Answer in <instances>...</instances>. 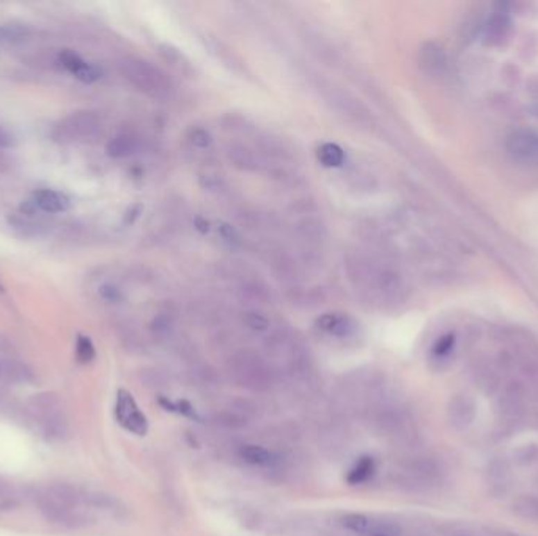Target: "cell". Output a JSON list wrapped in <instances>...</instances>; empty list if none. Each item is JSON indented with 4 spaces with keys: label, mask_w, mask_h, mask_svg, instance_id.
<instances>
[{
    "label": "cell",
    "mask_w": 538,
    "mask_h": 536,
    "mask_svg": "<svg viewBox=\"0 0 538 536\" xmlns=\"http://www.w3.org/2000/svg\"><path fill=\"white\" fill-rule=\"evenodd\" d=\"M58 60H60V63L63 65L65 68H67L71 74H78L79 71L85 67V65L88 62H85L84 58H82L79 53H76L74 51L71 49H65L62 51L60 53H58Z\"/></svg>",
    "instance_id": "31"
},
{
    "label": "cell",
    "mask_w": 538,
    "mask_h": 536,
    "mask_svg": "<svg viewBox=\"0 0 538 536\" xmlns=\"http://www.w3.org/2000/svg\"><path fill=\"white\" fill-rule=\"evenodd\" d=\"M477 415V404L474 398L458 393L453 395L447 404V420L458 431H464L474 423Z\"/></svg>",
    "instance_id": "11"
},
{
    "label": "cell",
    "mask_w": 538,
    "mask_h": 536,
    "mask_svg": "<svg viewBox=\"0 0 538 536\" xmlns=\"http://www.w3.org/2000/svg\"><path fill=\"white\" fill-rule=\"evenodd\" d=\"M508 28V22L504 16H496L493 17L491 21H489L488 27H487V33H485V38H488V41H493L494 40H501L502 37H505V32Z\"/></svg>",
    "instance_id": "33"
},
{
    "label": "cell",
    "mask_w": 538,
    "mask_h": 536,
    "mask_svg": "<svg viewBox=\"0 0 538 536\" xmlns=\"http://www.w3.org/2000/svg\"><path fill=\"white\" fill-rule=\"evenodd\" d=\"M444 53L435 44H425L421 51V65L430 73H439L444 68Z\"/></svg>",
    "instance_id": "26"
},
{
    "label": "cell",
    "mask_w": 538,
    "mask_h": 536,
    "mask_svg": "<svg viewBox=\"0 0 538 536\" xmlns=\"http://www.w3.org/2000/svg\"><path fill=\"white\" fill-rule=\"evenodd\" d=\"M161 53H162V57L165 58V60H167L170 65H174L175 68L185 71V68L189 67V63H187L186 58L183 57V53L178 49H175V47H172V46L164 44L161 47Z\"/></svg>",
    "instance_id": "37"
},
{
    "label": "cell",
    "mask_w": 538,
    "mask_h": 536,
    "mask_svg": "<svg viewBox=\"0 0 538 536\" xmlns=\"http://www.w3.org/2000/svg\"><path fill=\"white\" fill-rule=\"evenodd\" d=\"M376 434L390 444L407 446L417 440V425L414 417L397 401L389 400L367 415Z\"/></svg>",
    "instance_id": "2"
},
{
    "label": "cell",
    "mask_w": 538,
    "mask_h": 536,
    "mask_svg": "<svg viewBox=\"0 0 538 536\" xmlns=\"http://www.w3.org/2000/svg\"><path fill=\"white\" fill-rule=\"evenodd\" d=\"M317 90L324 99V103L339 115H344L348 120L359 124L370 122V112L367 110V107L345 88L330 81L320 79L317 82Z\"/></svg>",
    "instance_id": "7"
},
{
    "label": "cell",
    "mask_w": 538,
    "mask_h": 536,
    "mask_svg": "<svg viewBox=\"0 0 538 536\" xmlns=\"http://www.w3.org/2000/svg\"><path fill=\"white\" fill-rule=\"evenodd\" d=\"M19 497L21 496L13 486L0 478V511L15 508V506L19 503Z\"/></svg>",
    "instance_id": "30"
},
{
    "label": "cell",
    "mask_w": 538,
    "mask_h": 536,
    "mask_svg": "<svg viewBox=\"0 0 538 536\" xmlns=\"http://www.w3.org/2000/svg\"><path fill=\"white\" fill-rule=\"evenodd\" d=\"M189 142H191L192 146L199 148V150H206L212 144V137L210 131L203 128H192L191 133H189Z\"/></svg>",
    "instance_id": "36"
},
{
    "label": "cell",
    "mask_w": 538,
    "mask_h": 536,
    "mask_svg": "<svg viewBox=\"0 0 538 536\" xmlns=\"http://www.w3.org/2000/svg\"><path fill=\"white\" fill-rule=\"evenodd\" d=\"M115 417L117 421L129 433L137 434V436H145L146 431H149L146 417L139 409L131 393L126 390H120L117 393Z\"/></svg>",
    "instance_id": "9"
},
{
    "label": "cell",
    "mask_w": 538,
    "mask_h": 536,
    "mask_svg": "<svg viewBox=\"0 0 538 536\" xmlns=\"http://www.w3.org/2000/svg\"><path fill=\"white\" fill-rule=\"evenodd\" d=\"M35 502H37L38 511L43 514L46 521L69 528L85 527L88 524V516L84 511L63 503L62 500H58L54 494H51L47 489L40 492Z\"/></svg>",
    "instance_id": "8"
},
{
    "label": "cell",
    "mask_w": 538,
    "mask_h": 536,
    "mask_svg": "<svg viewBox=\"0 0 538 536\" xmlns=\"http://www.w3.org/2000/svg\"><path fill=\"white\" fill-rule=\"evenodd\" d=\"M441 536H478L474 528L461 522L444 524L439 530Z\"/></svg>",
    "instance_id": "34"
},
{
    "label": "cell",
    "mask_w": 538,
    "mask_h": 536,
    "mask_svg": "<svg viewBox=\"0 0 538 536\" xmlns=\"http://www.w3.org/2000/svg\"><path fill=\"white\" fill-rule=\"evenodd\" d=\"M317 327L328 337L339 342H350L359 335V324L356 319L344 313H326L318 318Z\"/></svg>",
    "instance_id": "10"
},
{
    "label": "cell",
    "mask_w": 538,
    "mask_h": 536,
    "mask_svg": "<svg viewBox=\"0 0 538 536\" xmlns=\"http://www.w3.org/2000/svg\"><path fill=\"white\" fill-rule=\"evenodd\" d=\"M85 506L88 508H96L104 513H109L112 516H121L125 514V505L115 496H110L108 492L101 491H87L85 496Z\"/></svg>",
    "instance_id": "22"
},
{
    "label": "cell",
    "mask_w": 538,
    "mask_h": 536,
    "mask_svg": "<svg viewBox=\"0 0 538 536\" xmlns=\"http://www.w3.org/2000/svg\"><path fill=\"white\" fill-rule=\"evenodd\" d=\"M202 180H205V183H203V186L206 187V189H219V187H221V183H222V178H221V175H217V174H205L203 176H202Z\"/></svg>",
    "instance_id": "40"
},
{
    "label": "cell",
    "mask_w": 538,
    "mask_h": 536,
    "mask_svg": "<svg viewBox=\"0 0 538 536\" xmlns=\"http://www.w3.org/2000/svg\"><path fill=\"white\" fill-rule=\"evenodd\" d=\"M227 373L236 385L252 393L268 392L276 379V371L271 363L247 349L230 355Z\"/></svg>",
    "instance_id": "3"
},
{
    "label": "cell",
    "mask_w": 538,
    "mask_h": 536,
    "mask_svg": "<svg viewBox=\"0 0 538 536\" xmlns=\"http://www.w3.org/2000/svg\"><path fill=\"white\" fill-rule=\"evenodd\" d=\"M534 420H535V423H537V426H538V406L535 408V412H534Z\"/></svg>",
    "instance_id": "44"
},
{
    "label": "cell",
    "mask_w": 538,
    "mask_h": 536,
    "mask_svg": "<svg viewBox=\"0 0 538 536\" xmlns=\"http://www.w3.org/2000/svg\"><path fill=\"white\" fill-rule=\"evenodd\" d=\"M228 162L241 171H260L263 169V159L260 153L242 144H230L226 150Z\"/></svg>",
    "instance_id": "16"
},
{
    "label": "cell",
    "mask_w": 538,
    "mask_h": 536,
    "mask_svg": "<svg viewBox=\"0 0 538 536\" xmlns=\"http://www.w3.org/2000/svg\"><path fill=\"white\" fill-rule=\"evenodd\" d=\"M10 135L7 134V133H5V131L2 129V128H0V148H3V146H8L10 145Z\"/></svg>",
    "instance_id": "43"
},
{
    "label": "cell",
    "mask_w": 538,
    "mask_h": 536,
    "mask_svg": "<svg viewBox=\"0 0 538 536\" xmlns=\"http://www.w3.org/2000/svg\"><path fill=\"white\" fill-rule=\"evenodd\" d=\"M507 148L513 158L524 162H538V134L529 129H518L508 137Z\"/></svg>",
    "instance_id": "12"
},
{
    "label": "cell",
    "mask_w": 538,
    "mask_h": 536,
    "mask_svg": "<svg viewBox=\"0 0 538 536\" xmlns=\"http://www.w3.org/2000/svg\"><path fill=\"white\" fill-rule=\"evenodd\" d=\"M76 77H78V79L84 83H93V82H96L99 77H101V69H99L98 67H94V65H92V63H87L85 67L82 68L78 74H76Z\"/></svg>",
    "instance_id": "38"
},
{
    "label": "cell",
    "mask_w": 538,
    "mask_h": 536,
    "mask_svg": "<svg viewBox=\"0 0 538 536\" xmlns=\"http://www.w3.org/2000/svg\"><path fill=\"white\" fill-rule=\"evenodd\" d=\"M498 419L504 430H516L524 421L529 409V389L528 385L512 380L504 389L499 390L498 403Z\"/></svg>",
    "instance_id": "5"
},
{
    "label": "cell",
    "mask_w": 538,
    "mask_h": 536,
    "mask_svg": "<svg viewBox=\"0 0 538 536\" xmlns=\"http://www.w3.org/2000/svg\"><path fill=\"white\" fill-rule=\"evenodd\" d=\"M140 379L145 385L153 387V389H161V387L167 384L165 374L161 370H156V368H146V370H142Z\"/></svg>",
    "instance_id": "35"
},
{
    "label": "cell",
    "mask_w": 538,
    "mask_h": 536,
    "mask_svg": "<svg viewBox=\"0 0 538 536\" xmlns=\"http://www.w3.org/2000/svg\"><path fill=\"white\" fill-rule=\"evenodd\" d=\"M252 415L253 414L249 404L239 401L230 404L228 408L221 410L216 417V421L217 425L227 428V430H239V428H244L252 420Z\"/></svg>",
    "instance_id": "20"
},
{
    "label": "cell",
    "mask_w": 538,
    "mask_h": 536,
    "mask_svg": "<svg viewBox=\"0 0 538 536\" xmlns=\"http://www.w3.org/2000/svg\"><path fill=\"white\" fill-rule=\"evenodd\" d=\"M0 291H2V285H0Z\"/></svg>",
    "instance_id": "45"
},
{
    "label": "cell",
    "mask_w": 538,
    "mask_h": 536,
    "mask_svg": "<svg viewBox=\"0 0 538 536\" xmlns=\"http://www.w3.org/2000/svg\"><path fill=\"white\" fill-rule=\"evenodd\" d=\"M242 324L246 326V329H249L253 333L268 332L271 326L268 317L258 312V310H249V312L242 313Z\"/></svg>",
    "instance_id": "28"
},
{
    "label": "cell",
    "mask_w": 538,
    "mask_h": 536,
    "mask_svg": "<svg viewBox=\"0 0 538 536\" xmlns=\"http://www.w3.org/2000/svg\"><path fill=\"white\" fill-rule=\"evenodd\" d=\"M0 380L8 384L32 383L33 371L26 363L15 359L13 355L0 357Z\"/></svg>",
    "instance_id": "19"
},
{
    "label": "cell",
    "mask_w": 538,
    "mask_h": 536,
    "mask_svg": "<svg viewBox=\"0 0 538 536\" xmlns=\"http://www.w3.org/2000/svg\"><path fill=\"white\" fill-rule=\"evenodd\" d=\"M32 203L38 211L46 214H58L69 210L71 201L65 194L52 189H41L32 195Z\"/></svg>",
    "instance_id": "17"
},
{
    "label": "cell",
    "mask_w": 538,
    "mask_h": 536,
    "mask_svg": "<svg viewBox=\"0 0 538 536\" xmlns=\"http://www.w3.org/2000/svg\"><path fill=\"white\" fill-rule=\"evenodd\" d=\"M455 344H457V338H455L453 333H446V335L437 338V342L433 344L431 355H433V359L437 362L447 360L453 353Z\"/></svg>",
    "instance_id": "29"
},
{
    "label": "cell",
    "mask_w": 538,
    "mask_h": 536,
    "mask_svg": "<svg viewBox=\"0 0 538 536\" xmlns=\"http://www.w3.org/2000/svg\"><path fill=\"white\" fill-rule=\"evenodd\" d=\"M487 485L496 497L505 496L512 486V470L502 460H496L487 469Z\"/></svg>",
    "instance_id": "18"
},
{
    "label": "cell",
    "mask_w": 538,
    "mask_h": 536,
    "mask_svg": "<svg viewBox=\"0 0 538 536\" xmlns=\"http://www.w3.org/2000/svg\"><path fill=\"white\" fill-rule=\"evenodd\" d=\"M530 106L534 114L538 117V82L530 88Z\"/></svg>",
    "instance_id": "42"
},
{
    "label": "cell",
    "mask_w": 538,
    "mask_h": 536,
    "mask_svg": "<svg viewBox=\"0 0 538 536\" xmlns=\"http://www.w3.org/2000/svg\"><path fill=\"white\" fill-rule=\"evenodd\" d=\"M103 134L101 118L93 112H76L57 124L54 139L60 144H92Z\"/></svg>",
    "instance_id": "6"
},
{
    "label": "cell",
    "mask_w": 538,
    "mask_h": 536,
    "mask_svg": "<svg viewBox=\"0 0 538 536\" xmlns=\"http://www.w3.org/2000/svg\"><path fill=\"white\" fill-rule=\"evenodd\" d=\"M120 71L133 87L145 93L146 97L165 99L172 93V82L169 81L164 71L144 58L125 57L120 62Z\"/></svg>",
    "instance_id": "4"
},
{
    "label": "cell",
    "mask_w": 538,
    "mask_h": 536,
    "mask_svg": "<svg viewBox=\"0 0 538 536\" xmlns=\"http://www.w3.org/2000/svg\"><path fill=\"white\" fill-rule=\"evenodd\" d=\"M31 35V28L19 22H7L0 24V43L15 44L27 40Z\"/></svg>",
    "instance_id": "25"
},
{
    "label": "cell",
    "mask_w": 538,
    "mask_h": 536,
    "mask_svg": "<svg viewBox=\"0 0 538 536\" xmlns=\"http://www.w3.org/2000/svg\"><path fill=\"white\" fill-rule=\"evenodd\" d=\"M99 294H101L103 299L108 301V302H120L123 299L120 288H117L115 285H112V283L103 285V287L99 288Z\"/></svg>",
    "instance_id": "39"
},
{
    "label": "cell",
    "mask_w": 538,
    "mask_h": 536,
    "mask_svg": "<svg viewBox=\"0 0 538 536\" xmlns=\"http://www.w3.org/2000/svg\"><path fill=\"white\" fill-rule=\"evenodd\" d=\"M528 380H529V384L534 387V390L538 395V363H534V365L529 368Z\"/></svg>",
    "instance_id": "41"
},
{
    "label": "cell",
    "mask_w": 538,
    "mask_h": 536,
    "mask_svg": "<svg viewBox=\"0 0 538 536\" xmlns=\"http://www.w3.org/2000/svg\"><path fill=\"white\" fill-rule=\"evenodd\" d=\"M94 355H96V351H94V346L92 340L85 335H79L78 342H76V357L81 363H90Z\"/></svg>",
    "instance_id": "32"
},
{
    "label": "cell",
    "mask_w": 538,
    "mask_h": 536,
    "mask_svg": "<svg viewBox=\"0 0 538 536\" xmlns=\"http://www.w3.org/2000/svg\"><path fill=\"white\" fill-rule=\"evenodd\" d=\"M378 464L373 456H362L354 462V466L350 469V472L346 475V481L353 486L364 485L367 481H370L376 474Z\"/></svg>",
    "instance_id": "23"
},
{
    "label": "cell",
    "mask_w": 538,
    "mask_h": 536,
    "mask_svg": "<svg viewBox=\"0 0 538 536\" xmlns=\"http://www.w3.org/2000/svg\"><path fill=\"white\" fill-rule=\"evenodd\" d=\"M140 146V140L139 137L133 134V133H120L112 137V139L108 142L106 145V154L109 158L114 159H121V158H129L133 154L137 153Z\"/></svg>",
    "instance_id": "21"
},
{
    "label": "cell",
    "mask_w": 538,
    "mask_h": 536,
    "mask_svg": "<svg viewBox=\"0 0 538 536\" xmlns=\"http://www.w3.org/2000/svg\"><path fill=\"white\" fill-rule=\"evenodd\" d=\"M502 370H504L502 363L482 360L476 363V367L472 368V379H474L476 385L485 395H494L501 389Z\"/></svg>",
    "instance_id": "13"
},
{
    "label": "cell",
    "mask_w": 538,
    "mask_h": 536,
    "mask_svg": "<svg viewBox=\"0 0 538 536\" xmlns=\"http://www.w3.org/2000/svg\"><path fill=\"white\" fill-rule=\"evenodd\" d=\"M238 456L241 461L249 464L252 467L260 469H276L280 466V455L268 446L257 444H244L239 446Z\"/></svg>",
    "instance_id": "15"
},
{
    "label": "cell",
    "mask_w": 538,
    "mask_h": 536,
    "mask_svg": "<svg viewBox=\"0 0 538 536\" xmlns=\"http://www.w3.org/2000/svg\"><path fill=\"white\" fill-rule=\"evenodd\" d=\"M442 470L435 458L427 455H406L390 470L392 483L403 491L425 492L441 483Z\"/></svg>",
    "instance_id": "1"
},
{
    "label": "cell",
    "mask_w": 538,
    "mask_h": 536,
    "mask_svg": "<svg viewBox=\"0 0 538 536\" xmlns=\"http://www.w3.org/2000/svg\"><path fill=\"white\" fill-rule=\"evenodd\" d=\"M27 410L33 419H37L41 423L54 419V417L65 414L62 409V401L56 393L52 392H41L33 395L27 401Z\"/></svg>",
    "instance_id": "14"
},
{
    "label": "cell",
    "mask_w": 538,
    "mask_h": 536,
    "mask_svg": "<svg viewBox=\"0 0 538 536\" xmlns=\"http://www.w3.org/2000/svg\"><path fill=\"white\" fill-rule=\"evenodd\" d=\"M317 156L324 167H342L345 162V151L335 144H323L318 148Z\"/></svg>",
    "instance_id": "27"
},
{
    "label": "cell",
    "mask_w": 538,
    "mask_h": 536,
    "mask_svg": "<svg viewBox=\"0 0 538 536\" xmlns=\"http://www.w3.org/2000/svg\"><path fill=\"white\" fill-rule=\"evenodd\" d=\"M512 513L526 522H538V497L524 494L512 503Z\"/></svg>",
    "instance_id": "24"
}]
</instances>
